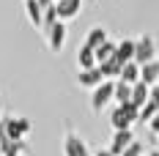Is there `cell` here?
Listing matches in <instances>:
<instances>
[{
  "label": "cell",
  "instance_id": "6da1fadb",
  "mask_svg": "<svg viewBox=\"0 0 159 156\" xmlns=\"http://www.w3.org/2000/svg\"><path fill=\"white\" fill-rule=\"evenodd\" d=\"M30 129H33V123L28 118H22V115H11L8 112V115L0 118V134L14 140V142H25V137L30 134Z\"/></svg>",
  "mask_w": 159,
  "mask_h": 156
},
{
  "label": "cell",
  "instance_id": "7a4b0ae2",
  "mask_svg": "<svg viewBox=\"0 0 159 156\" xmlns=\"http://www.w3.org/2000/svg\"><path fill=\"white\" fill-rule=\"evenodd\" d=\"M132 123H140V107H134L132 101L115 104L110 112V126L115 131H126V129H132Z\"/></svg>",
  "mask_w": 159,
  "mask_h": 156
},
{
  "label": "cell",
  "instance_id": "3957f363",
  "mask_svg": "<svg viewBox=\"0 0 159 156\" xmlns=\"http://www.w3.org/2000/svg\"><path fill=\"white\" fill-rule=\"evenodd\" d=\"M110 101H115V79H104L99 88H93V96H91V109L99 115V112L107 107Z\"/></svg>",
  "mask_w": 159,
  "mask_h": 156
},
{
  "label": "cell",
  "instance_id": "277c9868",
  "mask_svg": "<svg viewBox=\"0 0 159 156\" xmlns=\"http://www.w3.org/2000/svg\"><path fill=\"white\" fill-rule=\"evenodd\" d=\"M151 60H157V41L151 36H140L134 41V63L145 66V63H151Z\"/></svg>",
  "mask_w": 159,
  "mask_h": 156
},
{
  "label": "cell",
  "instance_id": "5b68a950",
  "mask_svg": "<svg viewBox=\"0 0 159 156\" xmlns=\"http://www.w3.org/2000/svg\"><path fill=\"white\" fill-rule=\"evenodd\" d=\"M63 154L66 156H91V151H88L85 140L80 137L74 129H66V134H63Z\"/></svg>",
  "mask_w": 159,
  "mask_h": 156
},
{
  "label": "cell",
  "instance_id": "8992f818",
  "mask_svg": "<svg viewBox=\"0 0 159 156\" xmlns=\"http://www.w3.org/2000/svg\"><path fill=\"white\" fill-rule=\"evenodd\" d=\"M63 44H66V22L58 19V22L47 30V47H49V52L58 55V52L63 49Z\"/></svg>",
  "mask_w": 159,
  "mask_h": 156
},
{
  "label": "cell",
  "instance_id": "52a82bcc",
  "mask_svg": "<svg viewBox=\"0 0 159 156\" xmlns=\"http://www.w3.org/2000/svg\"><path fill=\"white\" fill-rule=\"evenodd\" d=\"M55 11H58V19L61 22H69L82 11V0H58L55 3Z\"/></svg>",
  "mask_w": 159,
  "mask_h": 156
},
{
  "label": "cell",
  "instance_id": "ba28073f",
  "mask_svg": "<svg viewBox=\"0 0 159 156\" xmlns=\"http://www.w3.org/2000/svg\"><path fill=\"white\" fill-rule=\"evenodd\" d=\"M132 142H134V131H132V129H126V131H115V134H112V142H110V154L124 156V151H126Z\"/></svg>",
  "mask_w": 159,
  "mask_h": 156
},
{
  "label": "cell",
  "instance_id": "9c48e42d",
  "mask_svg": "<svg viewBox=\"0 0 159 156\" xmlns=\"http://www.w3.org/2000/svg\"><path fill=\"white\" fill-rule=\"evenodd\" d=\"M77 82L82 85V88H99V85L104 82V74H102L99 66H96V69H85V71L77 74Z\"/></svg>",
  "mask_w": 159,
  "mask_h": 156
},
{
  "label": "cell",
  "instance_id": "30bf717a",
  "mask_svg": "<svg viewBox=\"0 0 159 156\" xmlns=\"http://www.w3.org/2000/svg\"><path fill=\"white\" fill-rule=\"evenodd\" d=\"M25 11H28V22L33 28H44V8L39 0H25Z\"/></svg>",
  "mask_w": 159,
  "mask_h": 156
},
{
  "label": "cell",
  "instance_id": "8fae6325",
  "mask_svg": "<svg viewBox=\"0 0 159 156\" xmlns=\"http://www.w3.org/2000/svg\"><path fill=\"white\" fill-rule=\"evenodd\" d=\"M0 154L3 156H25L28 154V142H14L0 134Z\"/></svg>",
  "mask_w": 159,
  "mask_h": 156
},
{
  "label": "cell",
  "instance_id": "7c38bea8",
  "mask_svg": "<svg viewBox=\"0 0 159 156\" xmlns=\"http://www.w3.org/2000/svg\"><path fill=\"white\" fill-rule=\"evenodd\" d=\"M140 82H145L148 88L159 85V60H151L145 66H140Z\"/></svg>",
  "mask_w": 159,
  "mask_h": 156
},
{
  "label": "cell",
  "instance_id": "4fadbf2b",
  "mask_svg": "<svg viewBox=\"0 0 159 156\" xmlns=\"http://www.w3.org/2000/svg\"><path fill=\"white\" fill-rule=\"evenodd\" d=\"M107 41H110V38H107V30H104V28H91V30H88V36H85V41H82V44H85V47H91V49H93V52H96V49H99V47H104Z\"/></svg>",
  "mask_w": 159,
  "mask_h": 156
},
{
  "label": "cell",
  "instance_id": "5bb4252c",
  "mask_svg": "<svg viewBox=\"0 0 159 156\" xmlns=\"http://www.w3.org/2000/svg\"><path fill=\"white\" fill-rule=\"evenodd\" d=\"M77 66H80V71H85V69H96L99 66V60H96V52L91 47H82L77 49Z\"/></svg>",
  "mask_w": 159,
  "mask_h": 156
},
{
  "label": "cell",
  "instance_id": "9a60e30c",
  "mask_svg": "<svg viewBox=\"0 0 159 156\" xmlns=\"http://www.w3.org/2000/svg\"><path fill=\"white\" fill-rule=\"evenodd\" d=\"M148 101H151V88L145 82H134L132 85V104L134 107H145Z\"/></svg>",
  "mask_w": 159,
  "mask_h": 156
},
{
  "label": "cell",
  "instance_id": "2e32d148",
  "mask_svg": "<svg viewBox=\"0 0 159 156\" xmlns=\"http://www.w3.org/2000/svg\"><path fill=\"white\" fill-rule=\"evenodd\" d=\"M115 60L121 63V66H126V63L134 60V41H132V38H124V41L118 44V49H115Z\"/></svg>",
  "mask_w": 159,
  "mask_h": 156
},
{
  "label": "cell",
  "instance_id": "e0dca14e",
  "mask_svg": "<svg viewBox=\"0 0 159 156\" xmlns=\"http://www.w3.org/2000/svg\"><path fill=\"white\" fill-rule=\"evenodd\" d=\"M118 79H124V82H129V85H134V82H140V63H126L124 69H121V77Z\"/></svg>",
  "mask_w": 159,
  "mask_h": 156
},
{
  "label": "cell",
  "instance_id": "ac0fdd59",
  "mask_svg": "<svg viewBox=\"0 0 159 156\" xmlns=\"http://www.w3.org/2000/svg\"><path fill=\"white\" fill-rule=\"evenodd\" d=\"M115 101L118 104H129L132 101V85L124 79H115Z\"/></svg>",
  "mask_w": 159,
  "mask_h": 156
},
{
  "label": "cell",
  "instance_id": "d6986e66",
  "mask_svg": "<svg viewBox=\"0 0 159 156\" xmlns=\"http://www.w3.org/2000/svg\"><path fill=\"white\" fill-rule=\"evenodd\" d=\"M99 69H102V74H104V79H118V77H121V69H124V66H121V63H118L115 58H112V60L102 63Z\"/></svg>",
  "mask_w": 159,
  "mask_h": 156
},
{
  "label": "cell",
  "instance_id": "ffe728a7",
  "mask_svg": "<svg viewBox=\"0 0 159 156\" xmlns=\"http://www.w3.org/2000/svg\"><path fill=\"white\" fill-rule=\"evenodd\" d=\"M115 49H118V44H112V41H107L104 47L96 49V60H99V66L107 63V60H112V58H115Z\"/></svg>",
  "mask_w": 159,
  "mask_h": 156
},
{
  "label": "cell",
  "instance_id": "44dd1931",
  "mask_svg": "<svg viewBox=\"0 0 159 156\" xmlns=\"http://www.w3.org/2000/svg\"><path fill=\"white\" fill-rule=\"evenodd\" d=\"M159 112V107L154 104V101H148L145 107H140V123H151V118Z\"/></svg>",
  "mask_w": 159,
  "mask_h": 156
},
{
  "label": "cell",
  "instance_id": "7402d4cb",
  "mask_svg": "<svg viewBox=\"0 0 159 156\" xmlns=\"http://www.w3.org/2000/svg\"><path fill=\"white\" fill-rule=\"evenodd\" d=\"M143 154H145V148H143V142H137V140L124 151V156H143Z\"/></svg>",
  "mask_w": 159,
  "mask_h": 156
},
{
  "label": "cell",
  "instance_id": "603a6c76",
  "mask_svg": "<svg viewBox=\"0 0 159 156\" xmlns=\"http://www.w3.org/2000/svg\"><path fill=\"white\" fill-rule=\"evenodd\" d=\"M148 126H151V131H154V134H159V112L151 118V123H148Z\"/></svg>",
  "mask_w": 159,
  "mask_h": 156
},
{
  "label": "cell",
  "instance_id": "cb8c5ba5",
  "mask_svg": "<svg viewBox=\"0 0 159 156\" xmlns=\"http://www.w3.org/2000/svg\"><path fill=\"white\" fill-rule=\"evenodd\" d=\"M151 101L159 107V85H154V88H151Z\"/></svg>",
  "mask_w": 159,
  "mask_h": 156
},
{
  "label": "cell",
  "instance_id": "d4e9b609",
  "mask_svg": "<svg viewBox=\"0 0 159 156\" xmlns=\"http://www.w3.org/2000/svg\"><path fill=\"white\" fill-rule=\"evenodd\" d=\"M93 156H115V154H110V148H102V151H96Z\"/></svg>",
  "mask_w": 159,
  "mask_h": 156
},
{
  "label": "cell",
  "instance_id": "484cf974",
  "mask_svg": "<svg viewBox=\"0 0 159 156\" xmlns=\"http://www.w3.org/2000/svg\"><path fill=\"white\" fill-rule=\"evenodd\" d=\"M151 156H159V151H154V154H151Z\"/></svg>",
  "mask_w": 159,
  "mask_h": 156
},
{
  "label": "cell",
  "instance_id": "4316f807",
  "mask_svg": "<svg viewBox=\"0 0 159 156\" xmlns=\"http://www.w3.org/2000/svg\"><path fill=\"white\" fill-rule=\"evenodd\" d=\"M55 3H58V0H55Z\"/></svg>",
  "mask_w": 159,
  "mask_h": 156
}]
</instances>
